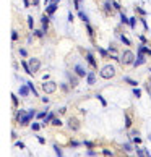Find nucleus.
<instances>
[{
  "mask_svg": "<svg viewBox=\"0 0 151 157\" xmlns=\"http://www.w3.org/2000/svg\"><path fill=\"white\" fill-rule=\"evenodd\" d=\"M34 115H36V113H34V110H28V112H26V110H20V112H18V117H16V120H18V123L26 125L28 121H30V120L34 117Z\"/></svg>",
  "mask_w": 151,
  "mask_h": 157,
  "instance_id": "obj_1",
  "label": "nucleus"
},
{
  "mask_svg": "<svg viewBox=\"0 0 151 157\" xmlns=\"http://www.w3.org/2000/svg\"><path fill=\"white\" fill-rule=\"evenodd\" d=\"M99 75H101V78L109 79V78H112L114 75H115V70H114V67H112V65H104V67L101 68Z\"/></svg>",
  "mask_w": 151,
  "mask_h": 157,
  "instance_id": "obj_2",
  "label": "nucleus"
},
{
  "mask_svg": "<svg viewBox=\"0 0 151 157\" xmlns=\"http://www.w3.org/2000/svg\"><path fill=\"white\" fill-rule=\"evenodd\" d=\"M120 62L124 63V65H130V63H135V55H133L130 50H124Z\"/></svg>",
  "mask_w": 151,
  "mask_h": 157,
  "instance_id": "obj_3",
  "label": "nucleus"
},
{
  "mask_svg": "<svg viewBox=\"0 0 151 157\" xmlns=\"http://www.w3.org/2000/svg\"><path fill=\"white\" fill-rule=\"evenodd\" d=\"M60 0H49V3L46 5V11H47V15H54L57 7H59Z\"/></svg>",
  "mask_w": 151,
  "mask_h": 157,
  "instance_id": "obj_4",
  "label": "nucleus"
},
{
  "mask_svg": "<svg viewBox=\"0 0 151 157\" xmlns=\"http://www.w3.org/2000/svg\"><path fill=\"white\" fill-rule=\"evenodd\" d=\"M42 89L46 94H50V92H54L57 89V84L54 83V81H46V83L42 84Z\"/></svg>",
  "mask_w": 151,
  "mask_h": 157,
  "instance_id": "obj_5",
  "label": "nucleus"
},
{
  "mask_svg": "<svg viewBox=\"0 0 151 157\" xmlns=\"http://www.w3.org/2000/svg\"><path fill=\"white\" fill-rule=\"evenodd\" d=\"M28 63H30V68H31V71H33V73H36L38 70L41 68V62H39V59H31Z\"/></svg>",
  "mask_w": 151,
  "mask_h": 157,
  "instance_id": "obj_6",
  "label": "nucleus"
},
{
  "mask_svg": "<svg viewBox=\"0 0 151 157\" xmlns=\"http://www.w3.org/2000/svg\"><path fill=\"white\" fill-rule=\"evenodd\" d=\"M143 63H145V55L141 54V52H138V55H137L135 63H133V65H135V67H140V65H143Z\"/></svg>",
  "mask_w": 151,
  "mask_h": 157,
  "instance_id": "obj_7",
  "label": "nucleus"
},
{
  "mask_svg": "<svg viewBox=\"0 0 151 157\" xmlns=\"http://www.w3.org/2000/svg\"><path fill=\"white\" fill-rule=\"evenodd\" d=\"M68 126H70L72 130H78V128H80V123H78L77 118H70V120H68Z\"/></svg>",
  "mask_w": 151,
  "mask_h": 157,
  "instance_id": "obj_8",
  "label": "nucleus"
},
{
  "mask_svg": "<svg viewBox=\"0 0 151 157\" xmlns=\"http://www.w3.org/2000/svg\"><path fill=\"white\" fill-rule=\"evenodd\" d=\"M75 71H77L78 76H88V75H86V71L83 70V67H81V65H75Z\"/></svg>",
  "mask_w": 151,
  "mask_h": 157,
  "instance_id": "obj_9",
  "label": "nucleus"
},
{
  "mask_svg": "<svg viewBox=\"0 0 151 157\" xmlns=\"http://www.w3.org/2000/svg\"><path fill=\"white\" fill-rule=\"evenodd\" d=\"M86 59H88V62H89V65H91V67H96L94 57H93V54H91V52H86Z\"/></svg>",
  "mask_w": 151,
  "mask_h": 157,
  "instance_id": "obj_10",
  "label": "nucleus"
},
{
  "mask_svg": "<svg viewBox=\"0 0 151 157\" xmlns=\"http://www.w3.org/2000/svg\"><path fill=\"white\" fill-rule=\"evenodd\" d=\"M30 91H31L30 86H21V88H20V94L25 97V96H28V92H30Z\"/></svg>",
  "mask_w": 151,
  "mask_h": 157,
  "instance_id": "obj_11",
  "label": "nucleus"
},
{
  "mask_svg": "<svg viewBox=\"0 0 151 157\" xmlns=\"http://www.w3.org/2000/svg\"><path fill=\"white\" fill-rule=\"evenodd\" d=\"M94 83H96V75L88 73V84H94Z\"/></svg>",
  "mask_w": 151,
  "mask_h": 157,
  "instance_id": "obj_12",
  "label": "nucleus"
},
{
  "mask_svg": "<svg viewBox=\"0 0 151 157\" xmlns=\"http://www.w3.org/2000/svg\"><path fill=\"white\" fill-rule=\"evenodd\" d=\"M21 67H23V68L26 70V73H28V75H33L31 68H30V63H28V62H21Z\"/></svg>",
  "mask_w": 151,
  "mask_h": 157,
  "instance_id": "obj_13",
  "label": "nucleus"
},
{
  "mask_svg": "<svg viewBox=\"0 0 151 157\" xmlns=\"http://www.w3.org/2000/svg\"><path fill=\"white\" fill-rule=\"evenodd\" d=\"M146 154H148L146 149H137V155L138 157H146Z\"/></svg>",
  "mask_w": 151,
  "mask_h": 157,
  "instance_id": "obj_14",
  "label": "nucleus"
},
{
  "mask_svg": "<svg viewBox=\"0 0 151 157\" xmlns=\"http://www.w3.org/2000/svg\"><path fill=\"white\" fill-rule=\"evenodd\" d=\"M138 52H141V54H148V55H151V50H149V49H146V47H140V49H138Z\"/></svg>",
  "mask_w": 151,
  "mask_h": 157,
  "instance_id": "obj_15",
  "label": "nucleus"
},
{
  "mask_svg": "<svg viewBox=\"0 0 151 157\" xmlns=\"http://www.w3.org/2000/svg\"><path fill=\"white\" fill-rule=\"evenodd\" d=\"M124 79H125V81H127V83H130V84H132V86H137V81H133V79H132V78H129V76H125V78H124Z\"/></svg>",
  "mask_w": 151,
  "mask_h": 157,
  "instance_id": "obj_16",
  "label": "nucleus"
},
{
  "mask_svg": "<svg viewBox=\"0 0 151 157\" xmlns=\"http://www.w3.org/2000/svg\"><path fill=\"white\" fill-rule=\"evenodd\" d=\"M28 86H30V89H31V92H34V96H38V91L34 89V84L31 83V81H30V83H28Z\"/></svg>",
  "mask_w": 151,
  "mask_h": 157,
  "instance_id": "obj_17",
  "label": "nucleus"
},
{
  "mask_svg": "<svg viewBox=\"0 0 151 157\" xmlns=\"http://www.w3.org/2000/svg\"><path fill=\"white\" fill-rule=\"evenodd\" d=\"M120 18H122V23H125V25H127V23H130V20L127 18V16H125L124 13H120Z\"/></svg>",
  "mask_w": 151,
  "mask_h": 157,
  "instance_id": "obj_18",
  "label": "nucleus"
},
{
  "mask_svg": "<svg viewBox=\"0 0 151 157\" xmlns=\"http://www.w3.org/2000/svg\"><path fill=\"white\" fill-rule=\"evenodd\" d=\"M28 26H30L31 29L34 28V25H33V16H28Z\"/></svg>",
  "mask_w": 151,
  "mask_h": 157,
  "instance_id": "obj_19",
  "label": "nucleus"
},
{
  "mask_svg": "<svg viewBox=\"0 0 151 157\" xmlns=\"http://www.w3.org/2000/svg\"><path fill=\"white\" fill-rule=\"evenodd\" d=\"M54 149H55V152H57V157H63L62 155V151L59 149V146H54Z\"/></svg>",
  "mask_w": 151,
  "mask_h": 157,
  "instance_id": "obj_20",
  "label": "nucleus"
},
{
  "mask_svg": "<svg viewBox=\"0 0 151 157\" xmlns=\"http://www.w3.org/2000/svg\"><path fill=\"white\" fill-rule=\"evenodd\" d=\"M31 128H33V131H39V130H41V126H39L38 123H33V125H31Z\"/></svg>",
  "mask_w": 151,
  "mask_h": 157,
  "instance_id": "obj_21",
  "label": "nucleus"
},
{
  "mask_svg": "<svg viewBox=\"0 0 151 157\" xmlns=\"http://www.w3.org/2000/svg\"><path fill=\"white\" fill-rule=\"evenodd\" d=\"M80 18H81V20H83L85 23H88V18H86V15L83 13V11H80Z\"/></svg>",
  "mask_w": 151,
  "mask_h": 157,
  "instance_id": "obj_22",
  "label": "nucleus"
},
{
  "mask_svg": "<svg viewBox=\"0 0 151 157\" xmlns=\"http://www.w3.org/2000/svg\"><path fill=\"white\" fill-rule=\"evenodd\" d=\"M11 39H13V40H16V39H18V33H16L15 29L11 31Z\"/></svg>",
  "mask_w": 151,
  "mask_h": 157,
  "instance_id": "obj_23",
  "label": "nucleus"
},
{
  "mask_svg": "<svg viewBox=\"0 0 151 157\" xmlns=\"http://www.w3.org/2000/svg\"><path fill=\"white\" fill-rule=\"evenodd\" d=\"M120 39H122V42H124V44H127V45H130V40L127 39L125 36H120Z\"/></svg>",
  "mask_w": 151,
  "mask_h": 157,
  "instance_id": "obj_24",
  "label": "nucleus"
},
{
  "mask_svg": "<svg viewBox=\"0 0 151 157\" xmlns=\"http://www.w3.org/2000/svg\"><path fill=\"white\" fill-rule=\"evenodd\" d=\"M18 52H20V55H21V57H26V54H28V50H25V49H20Z\"/></svg>",
  "mask_w": 151,
  "mask_h": 157,
  "instance_id": "obj_25",
  "label": "nucleus"
},
{
  "mask_svg": "<svg viewBox=\"0 0 151 157\" xmlns=\"http://www.w3.org/2000/svg\"><path fill=\"white\" fill-rule=\"evenodd\" d=\"M133 94H135L137 97H140V96H141V91H140V89H133Z\"/></svg>",
  "mask_w": 151,
  "mask_h": 157,
  "instance_id": "obj_26",
  "label": "nucleus"
},
{
  "mask_svg": "<svg viewBox=\"0 0 151 157\" xmlns=\"http://www.w3.org/2000/svg\"><path fill=\"white\" fill-rule=\"evenodd\" d=\"M104 10H106L107 13H111V10H112V8H111V5H109V3H106V7H104Z\"/></svg>",
  "mask_w": 151,
  "mask_h": 157,
  "instance_id": "obj_27",
  "label": "nucleus"
},
{
  "mask_svg": "<svg viewBox=\"0 0 151 157\" xmlns=\"http://www.w3.org/2000/svg\"><path fill=\"white\" fill-rule=\"evenodd\" d=\"M52 123H54L55 126H60V125H62V121H60V120H57V118H55L54 121H52Z\"/></svg>",
  "mask_w": 151,
  "mask_h": 157,
  "instance_id": "obj_28",
  "label": "nucleus"
},
{
  "mask_svg": "<svg viewBox=\"0 0 151 157\" xmlns=\"http://www.w3.org/2000/svg\"><path fill=\"white\" fill-rule=\"evenodd\" d=\"M34 34H36L38 37H42V34H44V31H34Z\"/></svg>",
  "mask_w": 151,
  "mask_h": 157,
  "instance_id": "obj_29",
  "label": "nucleus"
},
{
  "mask_svg": "<svg viewBox=\"0 0 151 157\" xmlns=\"http://www.w3.org/2000/svg\"><path fill=\"white\" fill-rule=\"evenodd\" d=\"M11 101H13V104H15V105L18 104V99H16V96H13V94H11Z\"/></svg>",
  "mask_w": 151,
  "mask_h": 157,
  "instance_id": "obj_30",
  "label": "nucleus"
},
{
  "mask_svg": "<svg viewBox=\"0 0 151 157\" xmlns=\"http://www.w3.org/2000/svg\"><path fill=\"white\" fill-rule=\"evenodd\" d=\"M135 25H137V20H135V18H132V20H130V26L133 28V26H135Z\"/></svg>",
  "mask_w": 151,
  "mask_h": 157,
  "instance_id": "obj_31",
  "label": "nucleus"
},
{
  "mask_svg": "<svg viewBox=\"0 0 151 157\" xmlns=\"http://www.w3.org/2000/svg\"><path fill=\"white\" fill-rule=\"evenodd\" d=\"M52 120V113H47V117H46V123H47V121H50Z\"/></svg>",
  "mask_w": 151,
  "mask_h": 157,
  "instance_id": "obj_32",
  "label": "nucleus"
},
{
  "mask_svg": "<svg viewBox=\"0 0 151 157\" xmlns=\"http://www.w3.org/2000/svg\"><path fill=\"white\" fill-rule=\"evenodd\" d=\"M133 143H135V144H140V143H141V139H140V136H138V138H135V139H133Z\"/></svg>",
  "mask_w": 151,
  "mask_h": 157,
  "instance_id": "obj_33",
  "label": "nucleus"
},
{
  "mask_svg": "<svg viewBox=\"0 0 151 157\" xmlns=\"http://www.w3.org/2000/svg\"><path fill=\"white\" fill-rule=\"evenodd\" d=\"M46 115H47V113H46V112H42V113H39V115H36V117H38V118H44Z\"/></svg>",
  "mask_w": 151,
  "mask_h": 157,
  "instance_id": "obj_34",
  "label": "nucleus"
},
{
  "mask_svg": "<svg viewBox=\"0 0 151 157\" xmlns=\"http://www.w3.org/2000/svg\"><path fill=\"white\" fill-rule=\"evenodd\" d=\"M99 52H101V55H104V57H106V55H107V52H106V50H104V49H99Z\"/></svg>",
  "mask_w": 151,
  "mask_h": 157,
  "instance_id": "obj_35",
  "label": "nucleus"
},
{
  "mask_svg": "<svg viewBox=\"0 0 151 157\" xmlns=\"http://www.w3.org/2000/svg\"><path fill=\"white\" fill-rule=\"evenodd\" d=\"M38 3H39V0H31V5H34V7H36Z\"/></svg>",
  "mask_w": 151,
  "mask_h": 157,
  "instance_id": "obj_36",
  "label": "nucleus"
}]
</instances>
